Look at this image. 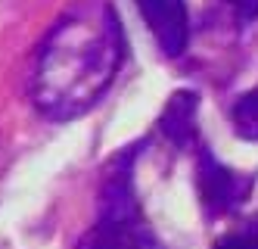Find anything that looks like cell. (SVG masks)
<instances>
[{
	"instance_id": "1",
	"label": "cell",
	"mask_w": 258,
	"mask_h": 249,
	"mask_svg": "<svg viewBox=\"0 0 258 249\" xmlns=\"http://www.w3.org/2000/svg\"><path fill=\"white\" fill-rule=\"evenodd\" d=\"M124 28L112 0H75L34 53L31 103L50 122L90 112L124 63Z\"/></svg>"
},
{
	"instance_id": "2",
	"label": "cell",
	"mask_w": 258,
	"mask_h": 249,
	"mask_svg": "<svg viewBox=\"0 0 258 249\" xmlns=\"http://www.w3.org/2000/svg\"><path fill=\"white\" fill-rule=\"evenodd\" d=\"M143 143L121 150L106 165L97 203V221L87 227L75 249H165L146 221L134 187V162Z\"/></svg>"
},
{
	"instance_id": "3",
	"label": "cell",
	"mask_w": 258,
	"mask_h": 249,
	"mask_svg": "<svg viewBox=\"0 0 258 249\" xmlns=\"http://www.w3.org/2000/svg\"><path fill=\"white\" fill-rule=\"evenodd\" d=\"M196 184H199V200H202L206 218H221V215L236 212L249 200L255 178L227 168L224 162L215 159V153L209 146H199V153H196Z\"/></svg>"
},
{
	"instance_id": "4",
	"label": "cell",
	"mask_w": 258,
	"mask_h": 249,
	"mask_svg": "<svg viewBox=\"0 0 258 249\" xmlns=\"http://www.w3.org/2000/svg\"><path fill=\"white\" fill-rule=\"evenodd\" d=\"M134 4L165 56L177 60V56L187 53L190 19H187V4L183 0H134Z\"/></svg>"
},
{
	"instance_id": "5",
	"label": "cell",
	"mask_w": 258,
	"mask_h": 249,
	"mask_svg": "<svg viewBox=\"0 0 258 249\" xmlns=\"http://www.w3.org/2000/svg\"><path fill=\"white\" fill-rule=\"evenodd\" d=\"M159 134L165 140H171L177 150H187L196 143V93L177 90L168 100L165 112L159 116Z\"/></svg>"
},
{
	"instance_id": "6",
	"label": "cell",
	"mask_w": 258,
	"mask_h": 249,
	"mask_svg": "<svg viewBox=\"0 0 258 249\" xmlns=\"http://www.w3.org/2000/svg\"><path fill=\"white\" fill-rule=\"evenodd\" d=\"M230 119L239 137L246 140H258V84L252 90H246L243 97H236L233 109H230Z\"/></svg>"
},
{
	"instance_id": "7",
	"label": "cell",
	"mask_w": 258,
	"mask_h": 249,
	"mask_svg": "<svg viewBox=\"0 0 258 249\" xmlns=\"http://www.w3.org/2000/svg\"><path fill=\"white\" fill-rule=\"evenodd\" d=\"M215 249H258V212L249 221H243L239 227L227 231L215 243Z\"/></svg>"
},
{
	"instance_id": "8",
	"label": "cell",
	"mask_w": 258,
	"mask_h": 249,
	"mask_svg": "<svg viewBox=\"0 0 258 249\" xmlns=\"http://www.w3.org/2000/svg\"><path fill=\"white\" fill-rule=\"evenodd\" d=\"M221 4H224L236 16V22H243V25L258 19V0H221Z\"/></svg>"
}]
</instances>
